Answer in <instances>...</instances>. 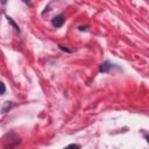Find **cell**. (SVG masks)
<instances>
[{
	"label": "cell",
	"mask_w": 149,
	"mask_h": 149,
	"mask_svg": "<svg viewBox=\"0 0 149 149\" xmlns=\"http://www.w3.org/2000/svg\"><path fill=\"white\" fill-rule=\"evenodd\" d=\"M63 23H64V16L63 15H58V16L52 19V26L54 27H61V26H63Z\"/></svg>",
	"instance_id": "6da1fadb"
},
{
	"label": "cell",
	"mask_w": 149,
	"mask_h": 149,
	"mask_svg": "<svg viewBox=\"0 0 149 149\" xmlns=\"http://www.w3.org/2000/svg\"><path fill=\"white\" fill-rule=\"evenodd\" d=\"M109 66H111V65H109V63H107V62H106V63L101 64V66H100V71H101V72H106V71L109 69Z\"/></svg>",
	"instance_id": "7a4b0ae2"
},
{
	"label": "cell",
	"mask_w": 149,
	"mask_h": 149,
	"mask_svg": "<svg viewBox=\"0 0 149 149\" xmlns=\"http://www.w3.org/2000/svg\"><path fill=\"white\" fill-rule=\"evenodd\" d=\"M8 22H9V23H12V24H13V27H14V28H15L16 30H19V27H17V26H16V24H15V23L13 22V20H12L10 17H8Z\"/></svg>",
	"instance_id": "5b68a950"
},
{
	"label": "cell",
	"mask_w": 149,
	"mask_h": 149,
	"mask_svg": "<svg viewBox=\"0 0 149 149\" xmlns=\"http://www.w3.org/2000/svg\"><path fill=\"white\" fill-rule=\"evenodd\" d=\"M59 48L62 49V50H64V51H68V52H70L71 50H69V49H66V48H64V47H62V45H59Z\"/></svg>",
	"instance_id": "8992f818"
},
{
	"label": "cell",
	"mask_w": 149,
	"mask_h": 149,
	"mask_svg": "<svg viewBox=\"0 0 149 149\" xmlns=\"http://www.w3.org/2000/svg\"><path fill=\"white\" fill-rule=\"evenodd\" d=\"M6 91V87H5V84L0 81V94H3Z\"/></svg>",
	"instance_id": "277c9868"
},
{
	"label": "cell",
	"mask_w": 149,
	"mask_h": 149,
	"mask_svg": "<svg viewBox=\"0 0 149 149\" xmlns=\"http://www.w3.org/2000/svg\"><path fill=\"white\" fill-rule=\"evenodd\" d=\"M64 149H80V147H79L78 144H74V143H72V144H69V146H66Z\"/></svg>",
	"instance_id": "3957f363"
}]
</instances>
